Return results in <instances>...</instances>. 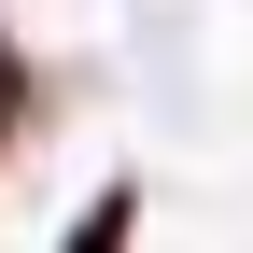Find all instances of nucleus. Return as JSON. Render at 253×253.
<instances>
[{"label": "nucleus", "instance_id": "obj_2", "mask_svg": "<svg viewBox=\"0 0 253 253\" xmlns=\"http://www.w3.org/2000/svg\"><path fill=\"white\" fill-rule=\"evenodd\" d=\"M28 99H42V71H28V56H14V42H0V155H14V141H28V126H42V113H28Z\"/></svg>", "mask_w": 253, "mask_h": 253}, {"label": "nucleus", "instance_id": "obj_1", "mask_svg": "<svg viewBox=\"0 0 253 253\" xmlns=\"http://www.w3.org/2000/svg\"><path fill=\"white\" fill-rule=\"evenodd\" d=\"M126 239H141V183H99L71 211V253H126Z\"/></svg>", "mask_w": 253, "mask_h": 253}]
</instances>
